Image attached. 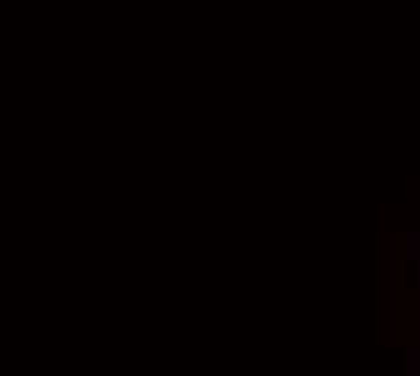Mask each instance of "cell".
Returning <instances> with one entry per match:
<instances>
[{
	"label": "cell",
	"mask_w": 420,
	"mask_h": 376,
	"mask_svg": "<svg viewBox=\"0 0 420 376\" xmlns=\"http://www.w3.org/2000/svg\"><path fill=\"white\" fill-rule=\"evenodd\" d=\"M402 376H420V343H409V348H406V365H402Z\"/></svg>",
	"instance_id": "1"
},
{
	"label": "cell",
	"mask_w": 420,
	"mask_h": 376,
	"mask_svg": "<svg viewBox=\"0 0 420 376\" xmlns=\"http://www.w3.org/2000/svg\"><path fill=\"white\" fill-rule=\"evenodd\" d=\"M420 261V232H406V268Z\"/></svg>",
	"instance_id": "2"
}]
</instances>
